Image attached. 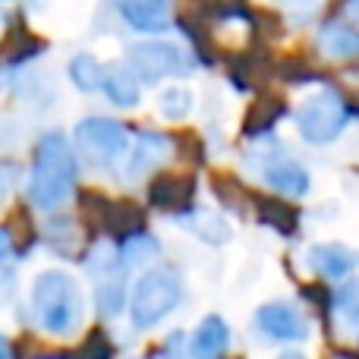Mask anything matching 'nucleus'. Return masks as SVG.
I'll list each match as a JSON object with an SVG mask.
<instances>
[{"instance_id":"obj_1","label":"nucleus","mask_w":359,"mask_h":359,"mask_svg":"<svg viewBox=\"0 0 359 359\" xmlns=\"http://www.w3.org/2000/svg\"><path fill=\"white\" fill-rule=\"evenodd\" d=\"M76 183V161L73 151H69L67 139L50 133L41 139L35 151V168H32V180H29V196L38 208H57L69 198Z\"/></svg>"},{"instance_id":"obj_2","label":"nucleus","mask_w":359,"mask_h":359,"mask_svg":"<svg viewBox=\"0 0 359 359\" xmlns=\"http://www.w3.org/2000/svg\"><path fill=\"white\" fill-rule=\"evenodd\" d=\"M35 316L44 331L50 334H69L82 322V297L79 284L67 271H44L35 280Z\"/></svg>"},{"instance_id":"obj_3","label":"nucleus","mask_w":359,"mask_h":359,"mask_svg":"<svg viewBox=\"0 0 359 359\" xmlns=\"http://www.w3.org/2000/svg\"><path fill=\"white\" fill-rule=\"evenodd\" d=\"M180 299H183V280H180V274L170 271V268H155L133 290V325L136 328H151L170 309H177Z\"/></svg>"},{"instance_id":"obj_4","label":"nucleus","mask_w":359,"mask_h":359,"mask_svg":"<svg viewBox=\"0 0 359 359\" xmlns=\"http://www.w3.org/2000/svg\"><path fill=\"white\" fill-rule=\"evenodd\" d=\"M350 120V111L344 104V98L331 88H322V92L309 95L303 104L297 107V126L303 133L306 142L325 145L344 130V123Z\"/></svg>"},{"instance_id":"obj_5","label":"nucleus","mask_w":359,"mask_h":359,"mask_svg":"<svg viewBox=\"0 0 359 359\" xmlns=\"http://www.w3.org/2000/svg\"><path fill=\"white\" fill-rule=\"evenodd\" d=\"M73 142H76V149H79V155L86 158L92 168H111L126 151L130 136H126L123 123H117V120L88 117L76 126Z\"/></svg>"},{"instance_id":"obj_6","label":"nucleus","mask_w":359,"mask_h":359,"mask_svg":"<svg viewBox=\"0 0 359 359\" xmlns=\"http://www.w3.org/2000/svg\"><path fill=\"white\" fill-rule=\"evenodd\" d=\"M126 67L139 82H161L168 76H183L189 69L186 54L170 41H139L126 54Z\"/></svg>"},{"instance_id":"obj_7","label":"nucleus","mask_w":359,"mask_h":359,"mask_svg":"<svg viewBox=\"0 0 359 359\" xmlns=\"http://www.w3.org/2000/svg\"><path fill=\"white\" fill-rule=\"evenodd\" d=\"M255 325H259L262 334L274 337V341H303L309 334V325L303 322L293 306H284V303H268L259 309L255 316Z\"/></svg>"},{"instance_id":"obj_8","label":"nucleus","mask_w":359,"mask_h":359,"mask_svg":"<svg viewBox=\"0 0 359 359\" xmlns=\"http://www.w3.org/2000/svg\"><path fill=\"white\" fill-rule=\"evenodd\" d=\"M120 16L136 32H164L170 25L168 0H120Z\"/></svg>"},{"instance_id":"obj_9","label":"nucleus","mask_w":359,"mask_h":359,"mask_svg":"<svg viewBox=\"0 0 359 359\" xmlns=\"http://www.w3.org/2000/svg\"><path fill=\"white\" fill-rule=\"evenodd\" d=\"M318 50L331 60H353L359 57V29L347 22H325L318 29Z\"/></svg>"},{"instance_id":"obj_10","label":"nucleus","mask_w":359,"mask_h":359,"mask_svg":"<svg viewBox=\"0 0 359 359\" xmlns=\"http://www.w3.org/2000/svg\"><path fill=\"white\" fill-rule=\"evenodd\" d=\"M227 344H230V328L224 325V318L208 316L198 325L196 334H192L189 353H192V359H217L227 350Z\"/></svg>"},{"instance_id":"obj_11","label":"nucleus","mask_w":359,"mask_h":359,"mask_svg":"<svg viewBox=\"0 0 359 359\" xmlns=\"http://www.w3.org/2000/svg\"><path fill=\"white\" fill-rule=\"evenodd\" d=\"M170 155V139L158 136V133H142L136 139V149H133L130 168H126V180H139L149 168L161 164L164 158Z\"/></svg>"},{"instance_id":"obj_12","label":"nucleus","mask_w":359,"mask_h":359,"mask_svg":"<svg viewBox=\"0 0 359 359\" xmlns=\"http://www.w3.org/2000/svg\"><path fill=\"white\" fill-rule=\"evenodd\" d=\"M151 205L164 211H183L192 198V180L186 174H161L151 183Z\"/></svg>"},{"instance_id":"obj_13","label":"nucleus","mask_w":359,"mask_h":359,"mask_svg":"<svg viewBox=\"0 0 359 359\" xmlns=\"http://www.w3.org/2000/svg\"><path fill=\"white\" fill-rule=\"evenodd\" d=\"M101 88L117 107H133L139 104V79L130 67H111L101 76Z\"/></svg>"},{"instance_id":"obj_14","label":"nucleus","mask_w":359,"mask_h":359,"mask_svg":"<svg viewBox=\"0 0 359 359\" xmlns=\"http://www.w3.org/2000/svg\"><path fill=\"white\" fill-rule=\"evenodd\" d=\"M309 262L325 274V278H344V274L353 271L356 255L350 252L347 246H337V243H325V246H316L309 252Z\"/></svg>"},{"instance_id":"obj_15","label":"nucleus","mask_w":359,"mask_h":359,"mask_svg":"<svg viewBox=\"0 0 359 359\" xmlns=\"http://www.w3.org/2000/svg\"><path fill=\"white\" fill-rule=\"evenodd\" d=\"M265 180L280 192H290V196H303L309 189V177L299 164L293 161H268L265 168Z\"/></svg>"},{"instance_id":"obj_16","label":"nucleus","mask_w":359,"mask_h":359,"mask_svg":"<svg viewBox=\"0 0 359 359\" xmlns=\"http://www.w3.org/2000/svg\"><path fill=\"white\" fill-rule=\"evenodd\" d=\"M284 111H287L284 98H278V95H265L262 101H255V104L249 107L243 130H246L249 136H255V133H268L280 120V114H284Z\"/></svg>"},{"instance_id":"obj_17","label":"nucleus","mask_w":359,"mask_h":359,"mask_svg":"<svg viewBox=\"0 0 359 359\" xmlns=\"http://www.w3.org/2000/svg\"><path fill=\"white\" fill-rule=\"evenodd\" d=\"M255 208H259V221L280 230V233H290V230L297 227V211L287 205V198L262 196V198H255Z\"/></svg>"},{"instance_id":"obj_18","label":"nucleus","mask_w":359,"mask_h":359,"mask_svg":"<svg viewBox=\"0 0 359 359\" xmlns=\"http://www.w3.org/2000/svg\"><path fill=\"white\" fill-rule=\"evenodd\" d=\"M67 73H69V79H73V86L79 88V92H95V88H101L104 67H101L92 54H76L73 60H69Z\"/></svg>"},{"instance_id":"obj_19","label":"nucleus","mask_w":359,"mask_h":359,"mask_svg":"<svg viewBox=\"0 0 359 359\" xmlns=\"http://www.w3.org/2000/svg\"><path fill=\"white\" fill-rule=\"evenodd\" d=\"M189 230L196 236H202L205 243H217V246L230 240V224L221 215H211V211H196L189 217Z\"/></svg>"},{"instance_id":"obj_20","label":"nucleus","mask_w":359,"mask_h":359,"mask_svg":"<svg viewBox=\"0 0 359 359\" xmlns=\"http://www.w3.org/2000/svg\"><path fill=\"white\" fill-rule=\"evenodd\" d=\"M158 107H161V114H164V117H170V120L186 117V114L192 111L189 88H168V92H161V98H158Z\"/></svg>"},{"instance_id":"obj_21","label":"nucleus","mask_w":359,"mask_h":359,"mask_svg":"<svg viewBox=\"0 0 359 359\" xmlns=\"http://www.w3.org/2000/svg\"><path fill=\"white\" fill-rule=\"evenodd\" d=\"M151 255H158V243L151 240V236H133V240H126L123 246V259L126 262H145L151 259Z\"/></svg>"},{"instance_id":"obj_22","label":"nucleus","mask_w":359,"mask_h":359,"mask_svg":"<svg viewBox=\"0 0 359 359\" xmlns=\"http://www.w3.org/2000/svg\"><path fill=\"white\" fill-rule=\"evenodd\" d=\"M98 306L104 316H117L123 309V287L120 284H104L98 290Z\"/></svg>"},{"instance_id":"obj_23","label":"nucleus","mask_w":359,"mask_h":359,"mask_svg":"<svg viewBox=\"0 0 359 359\" xmlns=\"http://www.w3.org/2000/svg\"><path fill=\"white\" fill-rule=\"evenodd\" d=\"M280 6L287 10V16L297 19V22H303V19H309L312 13L322 6V0H278Z\"/></svg>"},{"instance_id":"obj_24","label":"nucleus","mask_w":359,"mask_h":359,"mask_svg":"<svg viewBox=\"0 0 359 359\" xmlns=\"http://www.w3.org/2000/svg\"><path fill=\"white\" fill-rule=\"evenodd\" d=\"M16 180H19V170L13 168V164H0V205H4L6 198L13 196V189H16Z\"/></svg>"},{"instance_id":"obj_25","label":"nucleus","mask_w":359,"mask_h":359,"mask_svg":"<svg viewBox=\"0 0 359 359\" xmlns=\"http://www.w3.org/2000/svg\"><path fill=\"white\" fill-rule=\"evenodd\" d=\"M10 252H13V236H10V230L0 227V262H4Z\"/></svg>"},{"instance_id":"obj_26","label":"nucleus","mask_w":359,"mask_h":359,"mask_svg":"<svg viewBox=\"0 0 359 359\" xmlns=\"http://www.w3.org/2000/svg\"><path fill=\"white\" fill-rule=\"evenodd\" d=\"M0 359H13V350L6 344V337H0Z\"/></svg>"},{"instance_id":"obj_27","label":"nucleus","mask_w":359,"mask_h":359,"mask_svg":"<svg viewBox=\"0 0 359 359\" xmlns=\"http://www.w3.org/2000/svg\"><path fill=\"white\" fill-rule=\"evenodd\" d=\"M347 13L353 19H359V0H347Z\"/></svg>"},{"instance_id":"obj_28","label":"nucleus","mask_w":359,"mask_h":359,"mask_svg":"<svg viewBox=\"0 0 359 359\" xmlns=\"http://www.w3.org/2000/svg\"><path fill=\"white\" fill-rule=\"evenodd\" d=\"M280 359H306V356H303V353H284Z\"/></svg>"}]
</instances>
